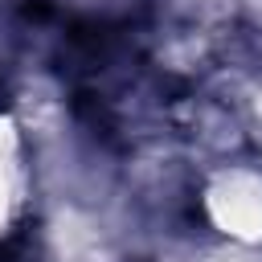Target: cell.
Returning a JSON list of instances; mask_svg holds the SVG:
<instances>
[{
    "instance_id": "obj_1",
    "label": "cell",
    "mask_w": 262,
    "mask_h": 262,
    "mask_svg": "<svg viewBox=\"0 0 262 262\" xmlns=\"http://www.w3.org/2000/svg\"><path fill=\"white\" fill-rule=\"evenodd\" d=\"M37 246H33V229H20L12 237L0 242V262H33Z\"/></svg>"
},
{
    "instance_id": "obj_2",
    "label": "cell",
    "mask_w": 262,
    "mask_h": 262,
    "mask_svg": "<svg viewBox=\"0 0 262 262\" xmlns=\"http://www.w3.org/2000/svg\"><path fill=\"white\" fill-rule=\"evenodd\" d=\"M0 106H4V82H0Z\"/></svg>"
}]
</instances>
